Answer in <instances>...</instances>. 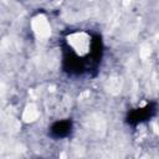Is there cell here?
Wrapping results in <instances>:
<instances>
[{
  "mask_svg": "<svg viewBox=\"0 0 159 159\" xmlns=\"http://www.w3.org/2000/svg\"><path fill=\"white\" fill-rule=\"evenodd\" d=\"M66 50L70 58H73L77 66L91 65L99 56V42L84 31H73L65 39Z\"/></svg>",
  "mask_w": 159,
  "mask_h": 159,
  "instance_id": "6da1fadb",
  "label": "cell"
}]
</instances>
